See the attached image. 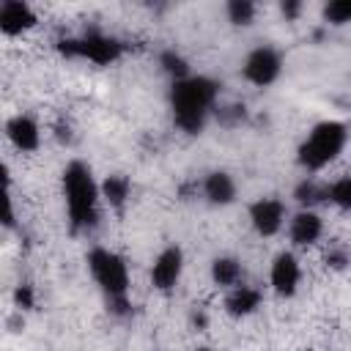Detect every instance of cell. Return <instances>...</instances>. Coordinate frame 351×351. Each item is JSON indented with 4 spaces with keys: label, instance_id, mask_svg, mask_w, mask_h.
Segmentation results:
<instances>
[{
    "label": "cell",
    "instance_id": "obj_12",
    "mask_svg": "<svg viewBox=\"0 0 351 351\" xmlns=\"http://www.w3.org/2000/svg\"><path fill=\"white\" fill-rule=\"evenodd\" d=\"M318 236H321V219L313 211H299L291 219V239H293V244L304 247V244H313Z\"/></svg>",
    "mask_w": 351,
    "mask_h": 351
},
{
    "label": "cell",
    "instance_id": "obj_1",
    "mask_svg": "<svg viewBox=\"0 0 351 351\" xmlns=\"http://www.w3.org/2000/svg\"><path fill=\"white\" fill-rule=\"evenodd\" d=\"M214 99H217V82L214 80H208V77L176 80L173 93H170L176 123L184 132L197 134L203 129V123H206V115H208Z\"/></svg>",
    "mask_w": 351,
    "mask_h": 351
},
{
    "label": "cell",
    "instance_id": "obj_6",
    "mask_svg": "<svg viewBox=\"0 0 351 351\" xmlns=\"http://www.w3.org/2000/svg\"><path fill=\"white\" fill-rule=\"evenodd\" d=\"M280 74V55L271 47H258L250 52V58L244 60V77L252 85H271Z\"/></svg>",
    "mask_w": 351,
    "mask_h": 351
},
{
    "label": "cell",
    "instance_id": "obj_14",
    "mask_svg": "<svg viewBox=\"0 0 351 351\" xmlns=\"http://www.w3.org/2000/svg\"><path fill=\"white\" fill-rule=\"evenodd\" d=\"M258 304H261V293L255 288H244L241 285L228 296V313L230 315H250Z\"/></svg>",
    "mask_w": 351,
    "mask_h": 351
},
{
    "label": "cell",
    "instance_id": "obj_9",
    "mask_svg": "<svg viewBox=\"0 0 351 351\" xmlns=\"http://www.w3.org/2000/svg\"><path fill=\"white\" fill-rule=\"evenodd\" d=\"M36 25V14L30 11L27 3H19V0H5L0 5V30L5 36H16L27 27Z\"/></svg>",
    "mask_w": 351,
    "mask_h": 351
},
{
    "label": "cell",
    "instance_id": "obj_4",
    "mask_svg": "<svg viewBox=\"0 0 351 351\" xmlns=\"http://www.w3.org/2000/svg\"><path fill=\"white\" fill-rule=\"evenodd\" d=\"M88 269L93 274V280L99 282V288L107 293V299H126V288H129V271L121 255L110 252V250H90L88 255Z\"/></svg>",
    "mask_w": 351,
    "mask_h": 351
},
{
    "label": "cell",
    "instance_id": "obj_21",
    "mask_svg": "<svg viewBox=\"0 0 351 351\" xmlns=\"http://www.w3.org/2000/svg\"><path fill=\"white\" fill-rule=\"evenodd\" d=\"M228 14H230V19L236 25H247L252 19V14H255V5L247 3V0H233V3H228Z\"/></svg>",
    "mask_w": 351,
    "mask_h": 351
},
{
    "label": "cell",
    "instance_id": "obj_17",
    "mask_svg": "<svg viewBox=\"0 0 351 351\" xmlns=\"http://www.w3.org/2000/svg\"><path fill=\"white\" fill-rule=\"evenodd\" d=\"M326 197H329L335 206H340V208L351 211V176L337 178L332 186H326Z\"/></svg>",
    "mask_w": 351,
    "mask_h": 351
},
{
    "label": "cell",
    "instance_id": "obj_7",
    "mask_svg": "<svg viewBox=\"0 0 351 351\" xmlns=\"http://www.w3.org/2000/svg\"><path fill=\"white\" fill-rule=\"evenodd\" d=\"M181 269H184V252H181L178 247L162 250L159 258L154 261V269H151V282H154V288L170 291V288L178 282Z\"/></svg>",
    "mask_w": 351,
    "mask_h": 351
},
{
    "label": "cell",
    "instance_id": "obj_15",
    "mask_svg": "<svg viewBox=\"0 0 351 351\" xmlns=\"http://www.w3.org/2000/svg\"><path fill=\"white\" fill-rule=\"evenodd\" d=\"M101 195L107 197L110 206L121 208V206L126 203V197H129V178H126V176H110V178L101 184Z\"/></svg>",
    "mask_w": 351,
    "mask_h": 351
},
{
    "label": "cell",
    "instance_id": "obj_23",
    "mask_svg": "<svg viewBox=\"0 0 351 351\" xmlns=\"http://www.w3.org/2000/svg\"><path fill=\"white\" fill-rule=\"evenodd\" d=\"M16 302H19L22 307H30V304H33V293H30L27 285H22V288L16 291Z\"/></svg>",
    "mask_w": 351,
    "mask_h": 351
},
{
    "label": "cell",
    "instance_id": "obj_5",
    "mask_svg": "<svg viewBox=\"0 0 351 351\" xmlns=\"http://www.w3.org/2000/svg\"><path fill=\"white\" fill-rule=\"evenodd\" d=\"M121 41L110 38V36H99V33H90L85 38H69V41H60V52L69 55V58H88L93 63H112L121 58Z\"/></svg>",
    "mask_w": 351,
    "mask_h": 351
},
{
    "label": "cell",
    "instance_id": "obj_11",
    "mask_svg": "<svg viewBox=\"0 0 351 351\" xmlns=\"http://www.w3.org/2000/svg\"><path fill=\"white\" fill-rule=\"evenodd\" d=\"M5 132H8V140H11L19 151H36V148H38V126H36L33 118L16 115V118L8 121Z\"/></svg>",
    "mask_w": 351,
    "mask_h": 351
},
{
    "label": "cell",
    "instance_id": "obj_18",
    "mask_svg": "<svg viewBox=\"0 0 351 351\" xmlns=\"http://www.w3.org/2000/svg\"><path fill=\"white\" fill-rule=\"evenodd\" d=\"M326 197V189H321L315 181H302L299 186H296V200L302 203V206H313V203H318V200H324Z\"/></svg>",
    "mask_w": 351,
    "mask_h": 351
},
{
    "label": "cell",
    "instance_id": "obj_8",
    "mask_svg": "<svg viewBox=\"0 0 351 351\" xmlns=\"http://www.w3.org/2000/svg\"><path fill=\"white\" fill-rule=\"evenodd\" d=\"M250 219L261 236H274L285 219V206L277 197H261L250 206Z\"/></svg>",
    "mask_w": 351,
    "mask_h": 351
},
{
    "label": "cell",
    "instance_id": "obj_20",
    "mask_svg": "<svg viewBox=\"0 0 351 351\" xmlns=\"http://www.w3.org/2000/svg\"><path fill=\"white\" fill-rule=\"evenodd\" d=\"M162 66H165V71L173 74L176 80H186V77H189V74H186V71H189V69H186V60H184L181 55H176V52H165V55H162Z\"/></svg>",
    "mask_w": 351,
    "mask_h": 351
},
{
    "label": "cell",
    "instance_id": "obj_24",
    "mask_svg": "<svg viewBox=\"0 0 351 351\" xmlns=\"http://www.w3.org/2000/svg\"><path fill=\"white\" fill-rule=\"evenodd\" d=\"M197 351H208V348H197Z\"/></svg>",
    "mask_w": 351,
    "mask_h": 351
},
{
    "label": "cell",
    "instance_id": "obj_13",
    "mask_svg": "<svg viewBox=\"0 0 351 351\" xmlns=\"http://www.w3.org/2000/svg\"><path fill=\"white\" fill-rule=\"evenodd\" d=\"M203 192H206V197L211 200V203H219V206H225V203H230L233 197H236V186H233V178L228 176V173H211L208 178H206V184H203Z\"/></svg>",
    "mask_w": 351,
    "mask_h": 351
},
{
    "label": "cell",
    "instance_id": "obj_2",
    "mask_svg": "<svg viewBox=\"0 0 351 351\" xmlns=\"http://www.w3.org/2000/svg\"><path fill=\"white\" fill-rule=\"evenodd\" d=\"M63 192H66V208L71 228H90L96 222V203H99V186L90 176V170L82 162H71L63 170Z\"/></svg>",
    "mask_w": 351,
    "mask_h": 351
},
{
    "label": "cell",
    "instance_id": "obj_10",
    "mask_svg": "<svg viewBox=\"0 0 351 351\" xmlns=\"http://www.w3.org/2000/svg\"><path fill=\"white\" fill-rule=\"evenodd\" d=\"M299 285V263L291 252H280L271 263V288L280 296H291Z\"/></svg>",
    "mask_w": 351,
    "mask_h": 351
},
{
    "label": "cell",
    "instance_id": "obj_3",
    "mask_svg": "<svg viewBox=\"0 0 351 351\" xmlns=\"http://www.w3.org/2000/svg\"><path fill=\"white\" fill-rule=\"evenodd\" d=\"M346 140H348L346 123L321 121L318 126H313V132L299 145V165L307 167V170H321L324 165H329L343 151Z\"/></svg>",
    "mask_w": 351,
    "mask_h": 351
},
{
    "label": "cell",
    "instance_id": "obj_19",
    "mask_svg": "<svg viewBox=\"0 0 351 351\" xmlns=\"http://www.w3.org/2000/svg\"><path fill=\"white\" fill-rule=\"evenodd\" d=\"M324 16L335 25H343V22H351V0H332L326 8H324Z\"/></svg>",
    "mask_w": 351,
    "mask_h": 351
},
{
    "label": "cell",
    "instance_id": "obj_22",
    "mask_svg": "<svg viewBox=\"0 0 351 351\" xmlns=\"http://www.w3.org/2000/svg\"><path fill=\"white\" fill-rule=\"evenodd\" d=\"M346 261H348V255H346L343 250H332V252L326 255V263H332L335 269H343V266H346Z\"/></svg>",
    "mask_w": 351,
    "mask_h": 351
},
{
    "label": "cell",
    "instance_id": "obj_16",
    "mask_svg": "<svg viewBox=\"0 0 351 351\" xmlns=\"http://www.w3.org/2000/svg\"><path fill=\"white\" fill-rule=\"evenodd\" d=\"M211 277L217 285H236L241 277V266L233 258H217L211 266Z\"/></svg>",
    "mask_w": 351,
    "mask_h": 351
}]
</instances>
